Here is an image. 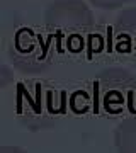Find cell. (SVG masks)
I'll use <instances>...</instances> for the list:
<instances>
[{
  "label": "cell",
  "instance_id": "1",
  "mask_svg": "<svg viewBox=\"0 0 136 153\" xmlns=\"http://www.w3.org/2000/svg\"><path fill=\"white\" fill-rule=\"evenodd\" d=\"M124 105V97L121 95L117 90H107V94L104 95V109L109 114H119Z\"/></svg>",
  "mask_w": 136,
  "mask_h": 153
},
{
  "label": "cell",
  "instance_id": "2",
  "mask_svg": "<svg viewBox=\"0 0 136 153\" xmlns=\"http://www.w3.org/2000/svg\"><path fill=\"white\" fill-rule=\"evenodd\" d=\"M83 46H85V41L80 34H70L68 39H66V48H68L70 53H80Z\"/></svg>",
  "mask_w": 136,
  "mask_h": 153
},
{
  "label": "cell",
  "instance_id": "3",
  "mask_svg": "<svg viewBox=\"0 0 136 153\" xmlns=\"http://www.w3.org/2000/svg\"><path fill=\"white\" fill-rule=\"evenodd\" d=\"M116 51H119V53H129L131 51V38L128 34L119 36V41L116 44Z\"/></svg>",
  "mask_w": 136,
  "mask_h": 153
},
{
  "label": "cell",
  "instance_id": "4",
  "mask_svg": "<svg viewBox=\"0 0 136 153\" xmlns=\"http://www.w3.org/2000/svg\"><path fill=\"white\" fill-rule=\"evenodd\" d=\"M99 87H100V85H99V82L97 80H95V82H94V97H92V100H94V109H92V112L94 114H99V112H100V102H99V100H100V94H99Z\"/></svg>",
  "mask_w": 136,
  "mask_h": 153
},
{
  "label": "cell",
  "instance_id": "5",
  "mask_svg": "<svg viewBox=\"0 0 136 153\" xmlns=\"http://www.w3.org/2000/svg\"><path fill=\"white\" fill-rule=\"evenodd\" d=\"M106 49L107 53L114 51V39H112V26H107V41H106Z\"/></svg>",
  "mask_w": 136,
  "mask_h": 153
},
{
  "label": "cell",
  "instance_id": "6",
  "mask_svg": "<svg viewBox=\"0 0 136 153\" xmlns=\"http://www.w3.org/2000/svg\"><path fill=\"white\" fill-rule=\"evenodd\" d=\"M21 87H22V94H24V97L27 99V102L31 104V107H33V109H34V112H36V111H38V104H36V100H34V99L31 97V95H29V92L26 90V87H24L22 83H21Z\"/></svg>",
  "mask_w": 136,
  "mask_h": 153
},
{
  "label": "cell",
  "instance_id": "7",
  "mask_svg": "<svg viewBox=\"0 0 136 153\" xmlns=\"http://www.w3.org/2000/svg\"><path fill=\"white\" fill-rule=\"evenodd\" d=\"M22 87L21 83H17V114H21L22 112Z\"/></svg>",
  "mask_w": 136,
  "mask_h": 153
},
{
  "label": "cell",
  "instance_id": "8",
  "mask_svg": "<svg viewBox=\"0 0 136 153\" xmlns=\"http://www.w3.org/2000/svg\"><path fill=\"white\" fill-rule=\"evenodd\" d=\"M36 104H38V111H36V114L41 112V85L36 83Z\"/></svg>",
  "mask_w": 136,
  "mask_h": 153
},
{
  "label": "cell",
  "instance_id": "9",
  "mask_svg": "<svg viewBox=\"0 0 136 153\" xmlns=\"http://www.w3.org/2000/svg\"><path fill=\"white\" fill-rule=\"evenodd\" d=\"M56 51L63 53V46H61V31H56Z\"/></svg>",
  "mask_w": 136,
  "mask_h": 153
},
{
  "label": "cell",
  "instance_id": "10",
  "mask_svg": "<svg viewBox=\"0 0 136 153\" xmlns=\"http://www.w3.org/2000/svg\"><path fill=\"white\" fill-rule=\"evenodd\" d=\"M46 99H48V109H49V112H51V114H54L56 111L53 109V92L46 94Z\"/></svg>",
  "mask_w": 136,
  "mask_h": 153
},
{
  "label": "cell",
  "instance_id": "11",
  "mask_svg": "<svg viewBox=\"0 0 136 153\" xmlns=\"http://www.w3.org/2000/svg\"><path fill=\"white\" fill-rule=\"evenodd\" d=\"M61 114H65L66 112V94L61 92V109H60Z\"/></svg>",
  "mask_w": 136,
  "mask_h": 153
},
{
  "label": "cell",
  "instance_id": "12",
  "mask_svg": "<svg viewBox=\"0 0 136 153\" xmlns=\"http://www.w3.org/2000/svg\"><path fill=\"white\" fill-rule=\"evenodd\" d=\"M133 92H128V102H129V111L131 112H136V109H135V104H133Z\"/></svg>",
  "mask_w": 136,
  "mask_h": 153
}]
</instances>
